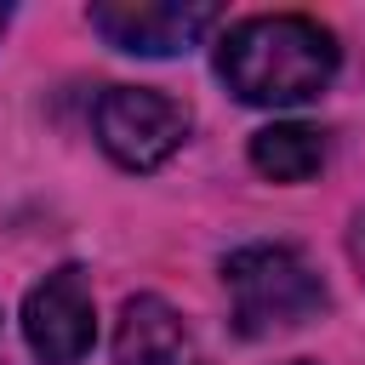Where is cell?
<instances>
[{"mask_svg":"<svg viewBox=\"0 0 365 365\" xmlns=\"http://www.w3.org/2000/svg\"><path fill=\"white\" fill-rule=\"evenodd\" d=\"M217 80L251 108L314 103L336 80V34L302 11L240 17L217 40Z\"/></svg>","mask_w":365,"mask_h":365,"instance_id":"cell-1","label":"cell"},{"mask_svg":"<svg viewBox=\"0 0 365 365\" xmlns=\"http://www.w3.org/2000/svg\"><path fill=\"white\" fill-rule=\"evenodd\" d=\"M222 285L234 302V331L240 336H274L308 325L331 297L325 279L291 251V245H240L222 262Z\"/></svg>","mask_w":365,"mask_h":365,"instance_id":"cell-2","label":"cell"},{"mask_svg":"<svg viewBox=\"0 0 365 365\" xmlns=\"http://www.w3.org/2000/svg\"><path fill=\"white\" fill-rule=\"evenodd\" d=\"M91 125H97V143H103V154L114 165L154 171L182 148L194 114H188V103H177V97H165L154 86H108L97 97Z\"/></svg>","mask_w":365,"mask_h":365,"instance_id":"cell-3","label":"cell"},{"mask_svg":"<svg viewBox=\"0 0 365 365\" xmlns=\"http://www.w3.org/2000/svg\"><path fill=\"white\" fill-rule=\"evenodd\" d=\"M23 342L40 365H80L97 342V308L86 268L63 262L23 297Z\"/></svg>","mask_w":365,"mask_h":365,"instance_id":"cell-4","label":"cell"},{"mask_svg":"<svg viewBox=\"0 0 365 365\" xmlns=\"http://www.w3.org/2000/svg\"><path fill=\"white\" fill-rule=\"evenodd\" d=\"M86 23L114 46V51H137V57H177L188 51L211 23L217 6L200 0H103L86 11Z\"/></svg>","mask_w":365,"mask_h":365,"instance_id":"cell-5","label":"cell"},{"mask_svg":"<svg viewBox=\"0 0 365 365\" xmlns=\"http://www.w3.org/2000/svg\"><path fill=\"white\" fill-rule=\"evenodd\" d=\"M114 365H188V325L182 314L143 291L120 308V325H114Z\"/></svg>","mask_w":365,"mask_h":365,"instance_id":"cell-6","label":"cell"},{"mask_svg":"<svg viewBox=\"0 0 365 365\" xmlns=\"http://www.w3.org/2000/svg\"><path fill=\"white\" fill-rule=\"evenodd\" d=\"M251 165L268 182H308L325 165V131L302 120H274L251 137Z\"/></svg>","mask_w":365,"mask_h":365,"instance_id":"cell-7","label":"cell"},{"mask_svg":"<svg viewBox=\"0 0 365 365\" xmlns=\"http://www.w3.org/2000/svg\"><path fill=\"white\" fill-rule=\"evenodd\" d=\"M348 251H354V268L365 274V211L354 217V228H348Z\"/></svg>","mask_w":365,"mask_h":365,"instance_id":"cell-8","label":"cell"},{"mask_svg":"<svg viewBox=\"0 0 365 365\" xmlns=\"http://www.w3.org/2000/svg\"><path fill=\"white\" fill-rule=\"evenodd\" d=\"M6 23H11V6H0V34H6Z\"/></svg>","mask_w":365,"mask_h":365,"instance_id":"cell-9","label":"cell"},{"mask_svg":"<svg viewBox=\"0 0 365 365\" xmlns=\"http://www.w3.org/2000/svg\"><path fill=\"white\" fill-rule=\"evenodd\" d=\"M297 365H308V359H297Z\"/></svg>","mask_w":365,"mask_h":365,"instance_id":"cell-10","label":"cell"}]
</instances>
